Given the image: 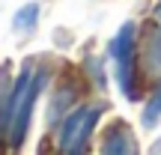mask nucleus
<instances>
[{"mask_svg": "<svg viewBox=\"0 0 161 155\" xmlns=\"http://www.w3.org/2000/svg\"><path fill=\"white\" fill-rule=\"evenodd\" d=\"M98 155H137V140H134V131L128 122L116 119L104 128L102 137V149Z\"/></svg>", "mask_w": 161, "mask_h": 155, "instance_id": "20e7f679", "label": "nucleus"}, {"mask_svg": "<svg viewBox=\"0 0 161 155\" xmlns=\"http://www.w3.org/2000/svg\"><path fill=\"white\" fill-rule=\"evenodd\" d=\"M137 27L131 21H125L119 27V33L110 42V57H114V72H116V84L119 92L128 102H137L140 90H137Z\"/></svg>", "mask_w": 161, "mask_h": 155, "instance_id": "f03ea898", "label": "nucleus"}, {"mask_svg": "<svg viewBox=\"0 0 161 155\" xmlns=\"http://www.w3.org/2000/svg\"><path fill=\"white\" fill-rule=\"evenodd\" d=\"M42 84H45V72L36 69L33 63H27L18 72V78L0 92V134L9 140L12 149H18L27 137Z\"/></svg>", "mask_w": 161, "mask_h": 155, "instance_id": "f257e3e1", "label": "nucleus"}, {"mask_svg": "<svg viewBox=\"0 0 161 155\" xmlns=\"http://www.w3.org/2000/svg\"><path fill=\"white\" fill-rule=\"evenodd\" d=\"M158 122H161V80H158L155 92L149 96V102H146V108H143V125L155 128Z\"/></svg>", "mask_w": 161, "mask_h": 155, "instance_id": "0eeeda50", "label": "nucleus"}, {"mask_svg": "<svg viewBox=\"0 0 161 155\" xmlns=\"http://www.w3.org/2000/svg\"><path fill=\"white\" fill-rule=\"evenodd\" d=\"M36 21H39V3H27V6H21V9L15 12L12 27H15L18 33H30V30L36 27Z\"/></svg>", "mask_w": 161, "mask_h": 155, "instance_id": "423d86ee", "label": "nucleus"}, {"mask_svg": "<svg viewBox=\"0 0 161 155\" xmlns=\"http://www.w3.org/2000/svg\"><path fill=\"white\" fill-rule=\"evenodd\" d=\"M102 116V108L96 104H84V108H72L69 116L60 122L57 131V146L63 155H84L86 143H90L92 131H96V122Z\"/></svg>", "mask_w": 161, "mask_h": 155, "instance_id": "7ed1b4c3", "label": "nucleus"}, {"mask_svg": "<svg viewBox=\"0 0 161 155\" xmlns=\"http://www.w3.org/2000/svg\"><path fill=\"white\" fill-rule=\"evenodd\" d=\"M0 155H6V137L0 134Z\"/></svg>", "mask_w": 161, "mask_h": 155, "instance_id": "6e6552de", "label": "nucleus"}, {"mask_svg": "<svg viewBox=\"0 0 161 155\" xmlns=\"http://www.w3.org/2000/svg\"><path fill=\"white\" fill-rule=\"evenodd\" d=\"M155 21L161 24V3H158V9H155Z\"/></svg>", "mask_w": 161, "mask_h": 155, "instance_id": "1a4fd4ad", "label": "nucleus"}, {"mask_svg": "<svg viewBox=\"0 0 161 155\" xmlns=\"http://www.w3.org/2000/svg\"><path fill=\"white\" fill-rule=\"evenodd\" d=\"M140 51H143V66L149 75L161 72V24L149 21L143 27V42H140Z\"/></svg>", "mask_w": 161, "mask_h": 155, "instance_id": "39448f33", "label": "nucleus"}]
</instances>
